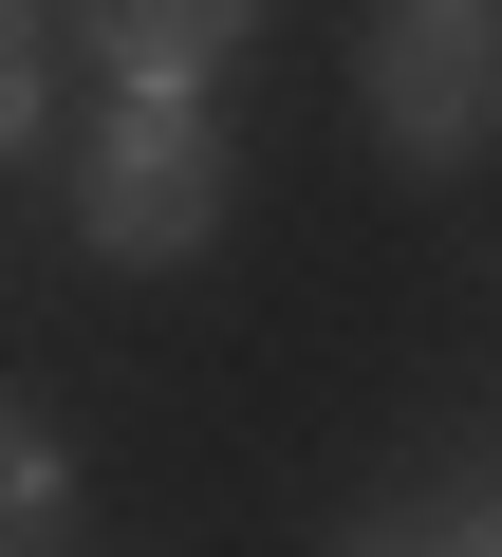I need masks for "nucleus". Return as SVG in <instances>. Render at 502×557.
<instances>
[{
    "mask_svg": "<svg viewBox=\"0 0 502 557\" xmlns=\"http://www.w3.org/2000/svg\"><path fill=\"white\" fill-rule=\"evenodd\" d=\"M75 242L131 260V278H186L223 242V131H205V94H112L75 131Z\"/></svg>",
    "mask_w": 502,
    "mask_h": 557,
    "instance_id": "nucleus-1",
    "label": "nucleus"
},
{
    "mask_svg": "<svg viewBox=\"0 0 502 557\" xmlns=\"http://www.w3.org/2000/svg\"><path fill=\"white\" fill-rule=\"evenodd\" d=\"M354 112H372L391 168H483V131H502V38H483V0H372Z\"/></svg>",
    "mask_w": 502,
    "mask_h": 557,
    "instance_id": "nucleus-2",
    "label": "nucleus"
},
{
    "mask_svg": "<svg viewBox=\"0 0 502 557\" xmlns=\"http://www.w3.org/2000/svg\"><path fill=\"white\" fill-rule=\"evenodd\" d=\"M94 20V75L112 94H205L242 38H261V0H75Z\"/></svg>",
    "mask_w": 502,
    "mask_h": 557,
    "instance_id": "nucleus-3",
    "label": "nucleus"
},
{
    "mask_svg": "<svg viewBox=\"0 0 502 557\" xmlns=\"http://www.w3.org/2000/svg\"><path fill=\"white\" fill-rule=\"evenodd\" d=\"M57 520H75V446L0 391V557H57Z\"/></svg>",
    "mask_w": 502,
    "mask_h": 557,
    "instance_id": "nucleus-4",
    "label": "nucleus"
},
{
    "mask_svg": "<svg viewBox=\"0 0 502 557\" xmlns=\"http://www.w3.org/2000/svg\"><path fill=\"white\" fill-rule=\"evenodd\" d=\"M38 38H57V0H0V149L38 131Z\"/></svg>",
    "mask_w": 502,
    "mask_h": 557,
    "instance_id": "nucleus-5",
    "label": "nucleus"
},
{
    "mask_svg": "<svg viewBox=\"0 0 502 557\" xmlns=\"http://www.w3.org/2000/svg\"><path fill=\"white\" fill-rule=\"evenodd\" d=\"M354 557H483V502H428V520H372Z\"/></svg>",
    "mask_w": 502,
    "mask_h": 557,
    "instance_id": "nucleus-6",
    "label": "nucleus"
}]
</instances>
